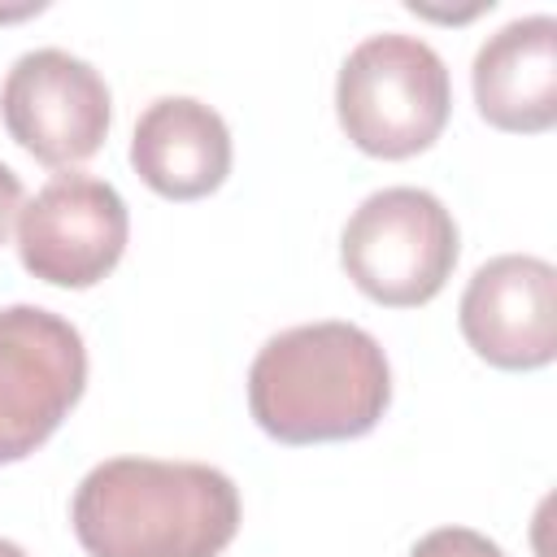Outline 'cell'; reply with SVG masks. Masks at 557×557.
Returning a JSON list of instances; mask_svg holds the SVG:
<instances>
[{
	"label": "cell",
	"mask_w": 557,
	"mask_h": 557,
	"mask_svg": "<svg viewBox=\"0 0 557 557\" xmlns=\"http://www.w3.org/2000/svg\"><path fill=\"white\" fill-rule=\"evenodd\" d=\"M70 522L87 557H218L239 531V487L205 461L109 457L74 487Z\"/></svg>",
	"instance_id": "6da1fadb"
},
{
	"label": "cell",
	"mask_w": 557,
	"mask_h": 557,
	"mask_svg": "<svg viewBox=\"0 0 557 557\" xmlns=\"http://www.w3.org/2000/svg\"><path fill=\"white\" fill-rule=\"evenodd\" d=\"M392 370L379 339L352 322H305L261 344L248 370V413L278 444H335L379 426Z\"/></svg>",
	"instance_id": "7a4b0ae2"
},
{
	"label": "cell",
	"mask_w": 557,
	"mask_h": 557,
	"mask_svg": "<svg viewBox=\"0 0 557 557\" xmlns=\"http://www.w3.org/2000/svg\"><path fill=\"white\" fill-rule=\"evenodd\" d=\"M453 109V83L444 57L400 30L361 39L335 78V113L352 148L383 161L426 152Z\"/></svg>",
	"instance_id": "3957f363"
},
{
	"label": "cell",
	"mask_w": 557,
	"mask_h": 557,
	"mask_svg": "<svg viewBox=\"0 0 557 557\" xmlns=\"http://www.w3.org/2000/svg\"><path fill=\"white\" fill-rule=\"evenodd\" d=\"M339 261L374 305L418 309L444 292L457 265V222L422 187H383L344 222Z\"/></svg>",
	"instance_id": "277c9868"
},
{
	"label": "cell",
	"mask_w": 557,
	"mask_h": 557,
	"mask_svg": "<svg viewBox=\"0 0 557 557\" xmlns=\"http://www.w3.org/2000/svg\"><path fill=\"white\" fill-rule=\"evenodd\" d=\"M87 387L83 335L52 309H0V466L30 457Z\"/></svg>",
	"instance_id": "5b68a950"
},
{
	"label": "cell",
	"mask_w": 557,
	"mask_h": 557,
	"mask_svg": "<svg viewBox=\"0 0 557 557\" xmlns=\"http://www.w3.org/2000/svg\"><path fill=\"white\" fill-rule=\"evenodd\" d=\"M0 117L22 152L61 170L100 152L113 104L91 61L65 48H35L9 65L0 87Z\"/></svg>",
	"instance_id": "8992f818"
},
{
	"label": "cell",
	"mask_w": 557,
	"mask_h": 557,
	"mask_svg": "<svg viewBox=\"0 0 557 557\" xmlns=\"http://www.w3.org/2000/svg\"><path fill=\"white\" fill-rule=\"evenodd\" d=\"M126 239V200L91 174H57L17 209V257L52 287H96L122 261Z\"/></svg>",
	"instance_id": "52a82bcc"
},
{
	"label": "cell",
	"mask_w": 557,
	"mask_h": 557,
	"mask_svg": "<svg viewBox=\"0 0 557 557\" xmlns=\"http://www.w3.org/2000/svg\"><path fill=\"white\" fill-rule=\"evenodd\" d=\"M461 335L496 370H544L557 357V270L505 252L474 270L457 309Z\"/></svg>",
	"instance_id": "ba28073f"
},
{
	"label": "cell",
	"mask_w": 557,
	"mask_h": 557,
	"mask_svg": "<svg viewBox=\"0 0 557 557\" xmlns=\"http://www.w3.org/2000/svg\"><path fill=\"white\" fill-rule=\"evenodd\" d=\"M474 109L509 135H544L557 122V22L548 13L513 17L483 39L470 70Z\"/></svg>",
	"instance_id": "9c48e42d"
},
{
	"label": "cell",
	"mask_w": 557,
	"mask_h": 557,
	"mask_svg": "<svg viewBox=\"0 0 557 557\" xmlns=\"http://www.w3.org/2000/svg\"><path fill=\"white\" fill-rule=\"evenodd\" d=\"M135 174L165 200H200L231 174V131L196 96L152 100L131 131Z\"/></svg>",
	"instance_id": "30bf717a"
},
{
	"label": "cell",
	"mask_w": 557,
	"mask_h": 557,
	"mask_svg": "<svg viewBox=\"0 0 557 557\" xmlns=\"http://www.w3.org/2000/svg\"><path fill=\"white\" fill-rule=\"evenodd\" d=\"M409 557H505V553L483 531H470V527H435V531H426L409 548Z\"/></svg>",
	"instance_id": "8fae6325"
},
{
	"label": "cell",
	"mask_w": 557,
	"mask_h": 557,
	"mask_svg": "<svg viewBox=\"0 0 557 557\" xmlns=\"http://www.w3.org/2000/svg\"><path fill=\"white\" fill-rule=\"evenodd\" d=\"M17 209H22V178L0 161V244L9 239V231L17 222Z\"/></svg>",
	"instance_id": "7c38bea8"
},
{
	"label": "cell",
	"mask_w": 557,
	"mask_h": 557,
	"mask_svg": "<svg viewBox=\"0 0 557 557\" xmlns=\"http://www.w3.org/2000/svg\"><path fill=\"white\" fill-rule=\"evenodd\" d=\"M0 557H26V553H22L13 540H0Z\"/></svg>",
	"instance_id": "4fadbf2b"
}]
</instances>
